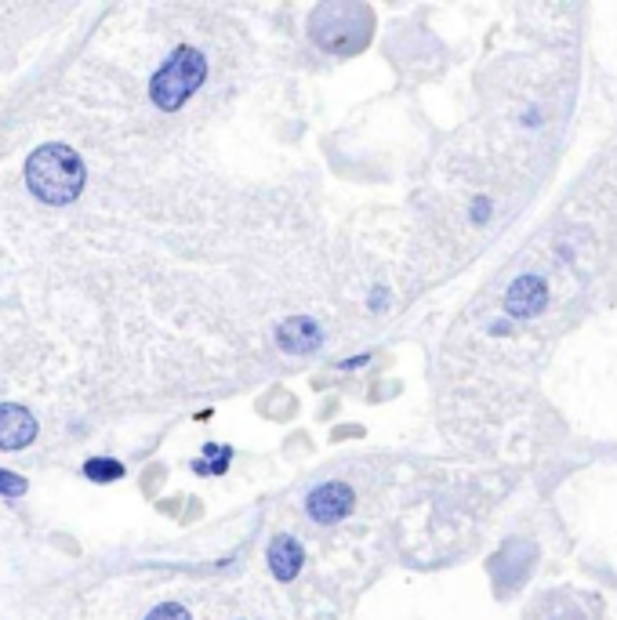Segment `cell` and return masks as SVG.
Wrapping results in <instances>:
<instances>
[{
	"mask_svg": "<svg viewBox=\"0 0 617 620\" xmlns=\"http://www.w3.org/2000/svg\"><path fill=\"white\" fill-rule=\"evenodd\" d=\"M26 182L33 189V196L48 207H66L80 196L84 189V163L80 156L62 145V142H48L33 153L30 167H26Z\"/></svg>",
	"mask_w": 617,
	"mask_h": 620,
	"instance_id": "obj_1",
	"label": "cell"
},
{
	"mask_svg": "<svg viewBox=\"0 0 617 620\" xmlns=\"http://www.w3.org/2000/svg\"><path fill=\"white\" fill-rule=\"evenodd\" d=\"M204 76H207L204 58H200L197 51H179V55H174V58L153 76L149 95H153V102H156L160 109L171 113V109H179V106L190 102V95L204 83Z\"/></svg>",
	"mask_w": 617,
	"mask_h": 620,
	"instance_id": "obj_2",
	"label": "cell"
},
{
	"mask_svg": "<svg viewBox=\"0 0 617 620\" xmlns=\"http://www.w3.org/2000/svg\"><path fill=\"white\" fill-rule=\"evenodd\" d=\"M37 439V421L19 403H0V450H22Z\"/></svg>",
	"mask_w": 617,
	"mask_h": 620,
	"instance_id": "obj_3",
	"label": "cell"
},
{
	"mask_svg": "<svg viewBox=\"0 0 617 620\" xmlns=\"http://www.w3.org/2000/svg\"><path fill=\"white\" fill-rule=\"evenodd\" d=\"M305 511L316 519V522H338L352 511V490L345 483H323L309 493L305 501Z\"/></svg>",
	"mask_w": 617,
	"mask_h": 620,
	"instance_id": "obj_4",
	"label": "cell"
},
{
	"mask_svg": "<svg viewBox=\"0 0 617 620\" xmlns=\"http://www.w3.org/2000/svg\"><path fill=\"white\" fill-rule=\"evenodd\" d=\"M277 341L284 352H313L323 341V330L313 319H284L277 327Z\"/></svg>",
	"mask_w": 617,
	"mask_h": 620,
	"instance_id": "obj_5",
	"label": "cell"
},
{
	"mask_svg": "<svg viewBox=\"0 0 617 620\" xmlns=\"http://www.w3.org/2000/svg\"><path fill=\"white\" fill-rule=\"evenodd\" d=\"M542 309H545V284L538 276H523V280L512 284V291H508V312L512 316L526 319V316H534Z\"/></svg>",
	"mask_w": 617,
	"mask_h": 620,
	"instance_id": "obj_6",
	"label": "cell"
},
{
	"mask_svg": "<svg viewBox=\"0 0 617 620\" xmlns=\"http://www.w3.org/2000/svg\"><path fill=\"white\" fill-rule=\"evenodd\" d=\"M269 570H273L277 581H295L298 577V570H302V548H298L295 537H287V534L273 537V545H269Z\"/></svg>",
	"mask_w": 617,
	"mask_h": 620,
	"instance_id": "obj_7",
	"label": "cell"
},
{
	"mask_svg": "<svg viewBox=\"0 0 617 620\" xmlns=\"http://www.w3.org/2000/svg\"><path fill=\"white\" fill-rule=\"evenodd\" d=\"M84 476L92 479V483H117L124 476V465L113 461V458H92L84 465Z\"/></svg>",
	"mask_w": 617,
	"mask_h": 620,
	"instance_id": "obj_8",
	"label": "cell"
},
{
	"mask_svg": "<svg viewBox=\"0 0 617 620\" xmlns=\"http://www.w3.org/2000/svg\"><path fill=\"white\" fill-rule=\"evenodd\" d=\"M145 620H190V609L179 606V602H163V606H156Z\"/></svg>",
	"mask_w": 617,
	"mask_h": 620,
	"instance_id": "obj_9",
	"label": "cell"
},
{
	"mask_svg": "<svg viewBox=\"0 0 617 620\" xmlns=\"http://www.w3.org/2000/svg\"><path fill=\"white\" fill-rule=\"evenodd\" d=\"M0 493L22 497V493H26V479H22V476H12V472H0Z\"/></svg>",
	"mask_w": 617,
	"mask_h": 620,
	"instance_id": "obj_10",
	"label": "cell"
}]
</instances>
